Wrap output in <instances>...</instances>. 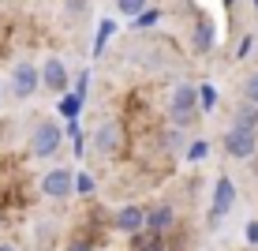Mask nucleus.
Wrapping results in <instances>:
<instances>
[{"label":"nucleus","instance_id":"nucleus-1","mask_svg":"<svg viewBox=\"0 0 258 251\" xmlns=\"http://www.w3.org/2000/svg\"><path fill=\"white\" fill-rule=\"evenodd\" d=\"M199 109H202V97H199V86H191V83H180L172 90V97H168V116H172L176 128H187L199 116Z\"/></svg>","mask_w":258,"mask_h":251},{"label":"nucleus","instance_id":"nucleus-2","mask_svg":"<svg viewBox=\"0 0 258 251\" xmlns=\"http://www.w3.org/2000/svg\"><path fill=\"white\" fill-rule=\"evenodd\" d=\"M68 131L60 128V124H52V120H41L38 128H34V135H30V150H34V158H52L60 150V142H64Z\"/></svg>","mask_w":258,"mask_h":251},{"label":"nucleus","instance_id":"nucleus-3","mask_svg":"<svg viewBox=\"0 0 258 251\" xmlns=\"http://www.w3.org/2000/svg\"><path fill=\"white\" fill-rule=\"evenodd\" d=\"M254 150H258V131L251 128H236L232 124V131H225V154L228 158H254Z\"/></svg>","mask_w":258,"mask_h":251},{"label":"nucleus","instance_id":"nucleus-4","mask_svg":"<svg viewBox=\"0 0 258 251\" xmlns=\"http://www.w3.org/2000/svg\"><path fill=\"white\" fill-rule=\"evenodd\" d=\"M38 86H41V68H34V64H15L12 71V94L19 97V102H26V97H34L38 94Z\"/></svg>","mask_w":258,"mask_h":251},{"label":"nucleus","instance_id":"nucleus-5","mask_svg":"<svg viewBox=\"0 0 258 251\" xmlns=\"http://www.w3.org/2000/svg\"><path fill=\"white\" fill-rule=\"evenodd\" d=\"M232 206H236V184L228 176H217V184H213V206H210V225H221V218Z\"/></svg>","mask_w":258,"mask_h":251},{"label":"nucleus","instance_id":"nucleus-6","mask_svg":"<svg viewBox=\"0 0 258 251\" xmlns=\"http://www.w3.org/2000/svg\"><path fill=\"white\" fill-rule=\"evenodd\" d=\"M120 142H123V128L116 120H109V124H101V128L94 131V150L101 158H112V154H120Z\"/></svg>","mask_w":258,"mask_h":251},{"label":"nucleus","instance_id":"nucleus-7","mask_svg":"<svg viewBox=\"0 0 258 251\" xmlns=\"http://www.w3.org/2000/svg\"><path fill=\"white\" fill-rule=\"evenodd\" d=\"M41 191H45L49 199H68V195L75 191V176H71L68 169H52V173L41 176Z\"/></svg>","mask_w":258,"mask_h":251},{"label":"nucleus","instance_id":"nucleus-8","mask_svg":"<svg viewBox=\"0 0 258 251\" xmlns=\"http://www.w3.org/2000/svg\"><path fill=\"white\" fill-rule=\"evenodd\" d=\"M41 86L52 90V94H68V68H64V60H56V57L45 60V68H41Z\"/></svg>","mask_w":258,"mask_h":251},{"label":"nucleus","instance_id":"nucleus-9","mask_svg":"<svg viewBox=\"0 0 258 251\" xmlns=\"http://www.w3.org/2000/svg\"><path fill=\"white\" fill-rule=\"evenodd\" d=\"M112 225L120 232H127V236H139V232H146V210L142 206H123V210H116Z\"/></svg>","mask_w":258,"mask_h":251},{"label":"nucleus","instance_id":"nucleus-10","mask_svg":"<svg viewBox=\"0 0 258 251\" xmlns=\"http://www.w3.org/2000/svg\"><path fill=\"white\" fill-rule=\"evenodd\" d=\"M172 221H176L172 206H154V210H146V232L150 236H165V232L172 229Z\"/></svg>","mask_w":258,"mask_h":251},{"label":"nucleus","instance_id":"nucleus-11","mask_svg":"<svg viewBox=\"0 0 258 251\" xmlns=\"http://www.w3.org/2000/svg\"><path fill=\"white\" fill-rule=\"evenodd\" d=\"M213 38H217V26H213L210 15H202L199 26H195V41H191V49L199 53V57H206V53L213 49Z\"/></svg>","mask_w":258,"mask_h":251},{"label":"nucleus","instance_id":"nucleus-12","mask_svg":"<svg viewBox=\"0 0 258 251\" xmlns=\"http://www.w3.org/2000/svg\"><path fill=\"white\" fill-rule=\"evenodd\" d=\"M83 102H86V94H64V102H60V113L68 116V120H79V113H83Z\"/></svg>","mask_w":258,"mask_h":251},{"label":"nucleus","instance_id":"nucleus-13","mask_svg":"<svg viewBox=\"0 0 258 251\" xmlns=\"http://www.w3.org/2000/svg\"><path fill=\"white\" fill-rule=\"evenodd\" d=\"M112 34H116V23H112V19H101V23H97V41H94V57H101V53H105V45H109V38H112Z\"/></svg>","mask_w":258,"mask_h":251},{"label":"nucleus","instance_id":"nucleus-14","mask_svg":"<svg viewBox=\"0 0 258 251\" xmlns=\"http://www.w3.org/2000/svg\"><path fill=\"white\" fill-rule=\"evenodd\" d=\"M236 128H258V105L254 102H247V105H239V113H236Z\"/></svg>","mask_w":258,"mask_h":251},{"label":"nucleus","instance_id":"nucleus-15","mask_svg":"<svg viewBox=\"0 0 258 251\" xmlns=\"http://www.w3.org/2000/svg\"><path fill=\"white\" fill-rule=\"evenodd\" d=\"M116 8H120L123 15H127L131 23H135L139 15H142V12H150V8H146V0H116Z\"/></svg>","mask_w":258,"mask_h":251},{"label":"nucleus","instance_id":"nucleus-16","mask_svg":"<svg viewBox=\"0 0 258 251\" xmlns=\"http://www.w3.org/2000/svg\"><path fill=\"white\" fill-rule=\"evenodd\" d=\"M199 97H202V113H213L217 109V90L206 83V86H199Z\"/></svg>","mask_w":258,"mask_h":251},{"label":"nucleus","instance_id":"nucleus-17","mask_svg":"<svg viewBox=\"0 0 258 251\" xmlns=\"http://www.w3.org/2000/svg\"><path fill=\"white\" fill-rule=\"evenodd\" d=\"M75 195H94V176L90 173H75Z\"/></svg>","mask_w":258,"mask_h":251},{"label":"nucleus","instance_id":"nucleus-18","mask_svg":"<svg viewBox=\"0 0 258 251\" xmlns=\"http://www.w3.org/2000/svg\"><path fill=\"white\" fill-rule=\"evenodd\" d=\"M206 154H210V146H206V142H202V139H195L191 146H187V161H202Z\"/></svg>","mask_w":258,"mask_h":251},{"label":"nucleus","instance_id":"nucleus-19","mask_svg":"<svg viewBox=\"0 0 258 251\" xmlns=\"http://www.w3.org/2000/svg\"><path fill=\"white\" fill-rule=\"evenodd\" d=\"M157 19H161V8H150V12H142L139 19H135V26H154Z\"/></svg>","mask_w":258,"mask_h":251},{"label":"nucleus","instance_id":"nucleus-20","mask_svg":"<svg viewBox=\"0 0 258 251\" xmlns=\"http://www.w3.org/2000/svg\"><path fill=\"white\" fill-rule=\"evenodd\" d=\"M247 97H251V102L258 105V75H251V79H247Z\"/></svg>","mask_w":258,"mask_h":251},{"label":"nucleus","instance_id":"nucleus-21","mask_svg":"<svg viewBox=\"0 0 258 251\" xmlns=\"http://www.w3.org/2000/svg\"><path fill=\"white\" fill-rule=\"evenodd\" d=\"M247 240H251V244H258V221H247Z\"/></svg>","mask_w":258,"mask_h":251},{"label":"nucleus","instance_id":"nucleus-22","mask_svg":"<svg viewBox=\"0 0 258 251\" xmlns=\"http://www.w3.org/2000/svg\"><path fill=\"white\" fill-rule=\"evenodd\" d=\"M68 251H94V247L86 244V240H71V244H68Z\"/></svg>","mask_w":258,"mask_h":251},{"label":"nucleus","instance_id":"nucleus-23","mask_svg":"<svg viewBox=\"0 0 258 251\" xmlns=\"http://www.w3.org/2000/svg\"><path fill=\"white\" fill-rule=\"evenodd\" d=\"M0 251H15V247H12V244H0Z\"/></svg>","mask_w":258,"mask_h":251},{"label":"nucleus","instance_id":"nucleus-24","mask_svg":"<svg viewBox=\"0 0 258 251\" xmlns=\"http://www.w3.org/2000/svg\"><path fill=\"white\" fill-rule=\"evenodd\" d=\"M221 4H225V8H232V4H236V0H221Z\"/></svg>","mask_w":258,"mask_h":251},{"label":"nucleus","instance_id":"nucleus-25","mask_svg":"<svg viewBox=\"0 0 258 251\" xmlns=\"http://www.w3.org/2000/svg\"><path fill=\"white\" fill-rule=\"evenodd\" d=\"M254 8H258V0H254Z\"/></svg>","mask_w":258,"mask_h":251}]
</instances>
